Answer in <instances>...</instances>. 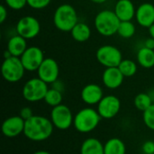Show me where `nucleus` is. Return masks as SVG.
I'll list each match as a JSON object with an SVG mask.
<instances>
[{"label":"nucleus","instance_id":"nucleus-1","mask_svg":"<svg viewBox=\"0 0 154 154\" xmlns=\"http://www.w3.org/2000/svg\"><path fill=\"white\" fill-rule=\"evenodd\" d=\"M54 126L50 118L42 116H32L25 120L24 136L32 142H43L51 137Z\"/></svg>","mask_w":154,"mask_h":154},{"label":"nucleus","instance_id":"nucleus-2","mask_svg":"<svg viewBox=\"0 0 154 154\" xmlns=\"http://www.w3.org/2000/svg\"><path fill=\"white\" fill-rule=\"evenodd\" d=\"M78 23V13L71 5L62 4L56 8L53 14V23L58 30L70 32Z\"/></svg>","mask_w":154,"mask_h":154},{"label":"nucleus","instance_id":"nucleus-3","mask_svg":"<svg viewBox=\"0 0 154 154\" xmlns=\"http://www.w3.org/2000/svg\"><path fill=\"white\" fill-rule=\"evenodd\" d=\"M101 119L97 109L85 107L75 115L73 126L80 134H88L98 126Z\"/></svg>","mask_w":154,"mask_h":154},{"label":"nucleus","instance_id":"nucleus-4","mask_svg":"<svg viewBox=\"0 0 154 154\" xmlns=\"http://www.w3.org/2000/svg\"><path fill=\"white\" fill-rule=\"evenodd\" d=\"M120 20L112 10H102L95 17V28L99 34L105 37L113 36L117 33Z\"/></svg>","mask_w":154,"mask_h":154},{"label":"nucleus","instance_id":"nucleus-5","mask_svg":"<svg viewBox=\"0 0 154 154\" xmlns=\"http://www.w3.org/2000/svg\"><path fill=\"white\" fill-rule=\"evenodd\" d=\"M48 84L40 78H32L27 80L22 89L23 97L31 103L44 100L45 95L48 91Z\"/></svg>","mask_w":154,"mask_h":154},{"label":"nucleus","instance_id":"nucleus-6","mask_svg":"<svg viewBox=\"0 0 154 154\" xmlns=\"http://www.w3.org/2000/svg\"><path fill=\"white\" fill-rule=\"evenodd\" d=\"M25 69L21 61L20 57L11 56L4 60L1 66V73L4 79L9 83L20 81L25 73Z\"/></svg>","mask_w":154,"mask_h":154},{"label":"nucleus","instance_id":"nucleus-7","mask_svg":"<svg viewBox=\"0 0 154 154\" xmlns=\"http://www.w3.org/2000/svg\"><path fill=\"white\" fill-rule=\"evenodd\" d=\"M50 119L54 126L59 130H68L73 125L74 116L69 106L60 104L55 107H52L50 115Z\"/></svg>","mask_w":154,"mask_h":154},{"label":"nucleus","instance_id":"nucleus-8","mask_svg":"<svg viewBox=\"0 0 154 154\" xmlns=\"http://www.w3.org/2000/svg\"><path fill=\"white\" fill-rule=\"evenodd\" d=\"M97 61L106 68L118 67L123 59L121 51L113 45H103L96 52Z\"/></svg>","mask_w":154,"mask_h":154},{"label":"nucleus","instance_id":"nucleus-9","mask_svg":"<svg viewBox=\"0 0 154 154\" xmlns=\"http://www.w3.org/2000/svg\"><path fill=\"white\" fill-rule=\"evenodd\" d=\"M16 33L26 40H32L38 36L41 32V23L37 18L25 15L20 18L15 26Z\"/></svg>","mask_w":154,"mask_h":154},{"label":"nucleus","instance_id":"nucleus-10","mask_svg":"<svg viewBox=\"0 0 154 154\" xmlns=\"http://www.w3.org/2000/svg\"><path fill=\"white\" fill-rule=\"evenodd\" d=\"M121 109L120 99L114 95L104 96L97 104V110L102 119H112L116 117Z\"/></svg>","mask_w":154,"mask_h":154},{"label":"nucleus","instance_id":"nucleus-11","mask_svg":"<svg viewBox=\"0 0 154 154\" xmlns=\"http://www.w3.org/2000/svg\"><path fill=\"white\" fill-rule=\"evenodd\" d=\"M21 61L26 71H37L42 61L44 60L43 51L37 46H31L20 57Z\"/></svg>","mask_w":154,"mask_h":154},{"label":"nucleus","instance_id":"nucleus-12","mask_svg":"<svg viewBox=\"0 0 154 154\" xmlns=\"http://www.w3.org/2000/svg\"><path fill=\"white\" fill-rule=\"evenodd\" d=\"M37 75L47 84H52L59 79L60 67L58 62L52 58H45L37 69Z\"/></svg>","mask_w":154,"mask_h":154},{"label":"nucleus","instance_id":"nucleus-13","mask_svg":"<svg viewBox=\"0 0 154 154\" xmlns=\"http://www.w3.org/2000/svg\"><path fill=\"white\" fill-rule=\"evenodd\" d=\"M25 121L20 116H14L6 118L2 124V133L5 137L14 138L23 134Z\"/></svg>","mask_w":154,"mask_h":154},{"label":"nucleus","instance_id":"nucleus-14","mask_svg":"<svg viewBox=\"0 0 154 154\" xmlns=\"http://www.w3.org/2000/svg\"><path fill=\"white\" fill-rule=\"evenodd\" d=\"M80 97L85 104L88 106H94L97 105L104 97V92L99 85L90 83L82 88Z\"/></svg>","mask_w":154,"mask_h":154},{"label":"nucleus","instance_id":"nucleus-15","mask_svg":"<svg viewBox=\"0 0 154 154\" xmlns=\"http://www.w3.org/2000/svg\"><path fill=\"white\" fill-rule=\"evenodd\" d=\"M125 76L122 74L118 67L106 68L102 74V81L106 88L109 89H116L123 84Z\"/></svg>","mask_w":154,"mask_h":154},{"label":"nucleus","instance_id":"nucleus-16","mask_svg":"<svg viewBox=\"0 0 154 154\" xmlns=\"http://www.w3.org/2000/svg\"><path fill=\"white\" fill-rule=\"evenodd\" d=\"M135 18L141 26L146 28L152 26L154 23V5L148 2L141 4L136 9Z\"/></svg>","mask_w":154,"mask_h":154},{"label":"nucleus","instance_id":"nucleus-17","mask_svg":"<svg viewBox=\"0 0 154 154\" xmlns=\"http://www.w3.org/2000/svg\"><path fill=\"white\" fill-rule=\"evenodd\" d=\"M114 11L121 22L132 21L135 17L136 8L132 0H118L116 3Z\"/></svg>","mask_w":154,"mask_h":154},{"label":"nucleus","instance_id":"nucleus-18","mask_svg":"<svg viewBox=\"0 0 154 154\" xmlns=\"http://www.w3.org/2000/svg\"><path fill=\"white\" fill-rule=\"evenodd\" d=\"M27 48L28 47L26 39L17 33L15 35H13L7 42L6 50L11 53L12 56L14 57H21Z\"/></svg>","mask_w":154,"mask_h":154},{"label":"nucleus","instance_id":"nucleus-19","mask_svg":"<svg viewBox=\"0 0 154 154\" xmlns=\"http://www.w3.org/2000/svg\"><path fill=\"white\" fill-rule=\"evenodd\" d=\"M80 154H104V144L97 138H87L81 144Z\"/></svg>","mask_w":154,"mask_h":154},{"label":"nucleus","instance_id":"nucleus-20","mask_svg":"<svg viewBox=\"0 0 154 154\" xmlns=\"http://www.w3.org/2000/svg\"><path fill=\"white\" fill-rule=\"evenodd\" d=\"M70 34L73 40H75L76 42H84L90 38L91 29L86 23L79 22L70 31Z\"/></svg>","mask_w":154,"mask_h":154},{"label":"nucleus","instance_id":"nucleus-21","mask_svg":"<svg viewBox=\"0 0 154 154\" xmlns=\"http://www.w3.org/2000/svg\"><path fill=\"white\" fill-rule=\"evenodd\" d=\"M138 64L144 69L154 67V50L148 49L144 46L140 48L136 55Z\"/></svg>","mask_w":154,"mask_h":154},{"label":"nucleus","instance_id":"nucleus-22","mask_svg":"<svg viewBox=\"0 0 154 154\" xmlns=\"http://www.w3.org/2000/svg\"><path fill=\"white\" fill-rule=\"evenodd\" d=\"M126 146L125 143L116 137L111 138L104 144V154H125Z\"/></svg>","mask_w":154,"mask_h":154},{"label":"nucleus","instance_id":"nucleus-23","mask_svg":"<svg viewBox=\"0 0 154 154\" xmlns=\"http://www.w3.org/2000/svg\"><path fill=\"white\" fill-rule=\"evenodd\" d=\"M135 32H136L135 25L131 21L120 22V24L117 30V34L120 37L124 39H130L135 34Z\"/></svg>","mask_w":154,"mask_h":154},{"label":"nucleus","instance_id":"nucleus-24","mask_svg":"<svg viewBox=\"0 0 154 154\" xmlns=\"http://www.w3.org/2000/svg\"><path fill=\"white\" fill-rule=\"evenodd\" d=\"M118 69H120L122 74L125 76V78H130L136 74L138 67L135 61L125 59L121 61V63L118 66Z\"/></svg>","mask_w":154,"mask_h":154},{"label":"nucleus","instance_id":"nucleus-25","mask_svg":"<svg viewBox=\"0 0 154 154\" xmlns=\"http://www.w3.org/2000/svg\"><path fill=\"white\" fill-rule=\"evenodd\" d=\"M62 99H63L62 92L51 88L48 89V91H47V93L45 95L44 102L48 106H50L51 107H55V106L61 104Z\"/></svg>","mask_w":154,"mask_h":154},{"label":"nucleus","instance_id":"nucleus-26","mask_svg":"<svg viewBox=\"0 0 154 154\" xmlns=\"http://www.w3.org/2000/svg\"><path fill=\"white\" fill-rule=\"evenodd\" d=\"M153 104L148 93H139L134 99V105L139 111L144 112Z\"/></svg>","mask_w":154,"mask_h":154},{"label":"nucleus","instance_id":"nucleus-27","mask_svg":"<svg viewBox=\"0 0 154 154\" xmlns=\"http://www.w3.org/2000/svg\"><path fill=\"white\" fill-rule=\"evenodd\" d=\"M143 120L147 128L154 131V103L144 112H143Z\"/></svg>","mask_w":154,"mask_h":154},{"label":"nucleus","instance_id":"nucleus-28","mask_svg":"<svg viewBox=\"0 0 154 154\" xmlns=\"http://www.w3.org/2000/svg\"><path fill=\"white\" fill-rule=\"evenodd\" d=\"M5 4L12 10H21L27 5V0H5Z\"/></svg>","mask_w":154,"mask_h":154},{"label":"nucleus","instance_id":"nucleus-29","mask_svg":"<svg viewBox=\"0 0 154 154\" xmlns=\"http://www.w3.org/2000/svg\"><path fill=\"white\" fill-rule=\"evenodd\" d=\"M51 0H27V5L35 10L44 9L51 4Z\"/></svg>","mask_w":154,"mask_h":154},{"label":"nucleus","instance_id":"nucleus-30","mask_svg":"<svg viewBox=\"0 0 154 154\" xmlns=\"http://www.w3.org/2000/svg\"><path fill=\"white\" fill-rule=\"evenodd\" d=\"M142 151L144 154H154V142L146 141L142 145Z\"/></svg>","mask_w":154,"mask_h":154},{"label":"nucleus","instance_id":"nucleus-31","mask_svg":"<svg viewBox=\"0 0 154 154\" xmlns=\"http://www.w3.org/2000/svg\"><path fill=\"white\" fill-rule=\"evenodd\" d=\"M19 116L25 121L29 118H31L32 116H34L32 114V110L28 107V106H25V107H23L21 110H20V113H19Z\"/></svg>","mask_w":154,"mask_h":154},{"label":"nucleus","instance_id":"nucleus-32","mask_svg":"<svg viewBox=\"0 0 154 154\" xmlns=\"http://www.w3.org/2000/svg\"><path fill=\"white\" fill-rule=\"evenodd\" d=\"M51 88H54V89H56V90H59V91H60V92H64V90H65V85H64V83L61 81V80H60V79H57L56 81H54L52 84H51Z\"/></svg>","mask_w":154,"mask_h":154},{"label":"nucleus","instance_id":"nucleus-33","mask_svg":"<svg viewBox=\"0 0 154 154\" xmlns=\"http://www.w3.org/2000/svg\"><path fill=\"white\" fill-rule=\"evenodd\" d=\"M7 6L2 5L0 6V23H3L7 18Z\"/></svg>","mask_w":154,"mask_h":154},{"label":"nucleus","instance_id":"nucleus-34","mask_svg":"<svg viewBox=\"0 0 154 154\" xmlns=\"http://www.w3.org/2000/svg\"><path fill=\"white\" fill-rule=\"evenodd\" d=\"M143 46L148 48V49H151V50H154V39L150 37L148 39L145 40L144 43H143Z\"/></svg>","mask_w":154,"mask_h":154},{"label":"nucleus","instance_id":"nucleus-35","mask_svg":"<svg viewBox=\"0 0 154 154\" xmlns=\"http://www.w3.org/2000/svg\"><path fill=\"white\" fill-rule=\"evenodd\" d=\"M148 31H149V34H150V36L154 39V23L152 25V26H150V27L148 28Z\"/></svg>","mask_w":154,"mask_h":154},{"label":"nucleus","instance_id":"nucleus-36","mask_svg":"<svg viewBox=\"0 0 154 154\" xmlns=\"http://www.w3.org/2000/svg\"><path fill=\"white\" fill-rule=\"evenodd\" d=\"M148 94H149V96H150V97L152 98V102L154 103V88H152V89H150L148 92H147Z\"/></svg>","mask_w":154,"mask_h":154},{"label":"nucleus","instance_id":"nucleus-37","mask_svg":"<svg viewBox=\"0 0 154 154\" xmlns=\"http://www.w3.org/2000/svg\"><path fill=\"white\" fill-rule=\"evenodd\" d=\"M91 2H93V3H95V4H104V3H106L107 0H90Z\"/></svg>","mask_w":154,"mask_h":154},{"label":"nucleus","instance_id":"nucleus-38","mask_svg":"<svg viewBox=\"0 0 154 154\" xmlns=\"http://www.w3.org/2000/svg\"><path fill=\"white\" fill-rule=\"evenodd\" d=\"M32 154H51L49 152H47V151H37V152H33Z\"/></svg>","mask_w":154,"mask_h":154}]
</instances>
